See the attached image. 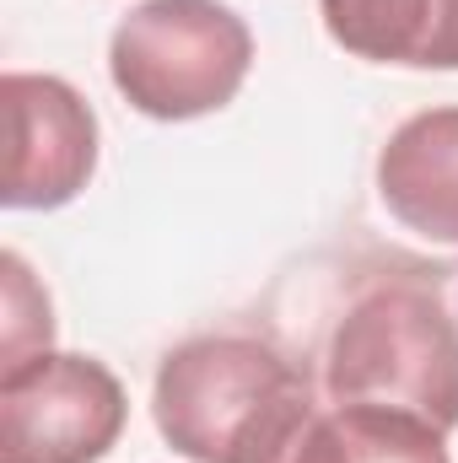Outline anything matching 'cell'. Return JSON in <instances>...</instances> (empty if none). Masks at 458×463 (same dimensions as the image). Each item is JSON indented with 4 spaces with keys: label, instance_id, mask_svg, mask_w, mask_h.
I'll return each instance as SVG.
<instances>
[{
    "label": "cell",
    "instance_id": "obj_7",
    "mask_svg": "<svg viewBox=\"0 0 458 463\" xmlns=\"http://www.w3.org/2000/svg\"><path fill=\"white\" fill-rule=\"evenodd\" d=\"M319 16L367 65L458 71V0H319Z\"/></svg>",
    "mask_w": 458,
    "mask_h": 463
},
{
    "label": "cell",
    "instance_id": "obj_4",
    "mask_svg": "<svg viewBox=\"0 0 458 463\" xmlns=\"http://www.w3.org/2000/svg\"><path fill=\"white\" fill-rule=\"evenodd\" d=\"M124 420V383L98 355L49 345L0 366V463H98Z\"/></svg>",
    "mask_w": 458,
    "mask_h": 463
},
{
    "label": "cell",
    "instance_id": "obj_3",
    "mask_svg": "<svg viewBox=\"0 0 458 463\" xmlns=\"http://www.w3.org/2000/svg\"><path fill=\"white\" fill-rule=\"evenodd\" d=\"M253 71V33L227 0H140L109 38V76L157 124L222 114Z\"/></svg>",
    "mask_w": 458,
    "mask_h": 463
},
{
    "label": "cell",
    "instance_id": "obj_5",
    "mask_svg": "<svg viewBox=\"0 0 458 463\" xmlns=\"http://www.w3.org/2000/svg\"><path fill=\"white\" fill-rule=\"evenodd\" d=\"M5 211H60L98 173V114L65 81L43 71H5Z\"/></svg>",
    "mask_w": 458,
    "mask_h": 463
},
{
    "label": "cell",
    "instance_id": "obj_8",
    "mask_svg": "<svg viewBox=\"0 0 458 463\" xmlns=\"http://www.w3.org/2000/svg\"><path fill=\"white\" fill-rule=\"evenodd\" d=\"M297 463H453L448 431L410 410L383 404H329L319 410Z\"/></svg>",
    "mask_w": 458,
    "mask_h": 463
},
{
    "label": "cell",
    "instance_id": "obj_6",
    "mask_svg": "<svg viewBox=\"0 0 458 463\" xmlns=\"http://www.w3.org/2000/svg\"><path fill=\"white\" fill-rule=\"evenodd\" d=\"M377 200L421 242L458 248V103L421 109L383 140Z\"/></svg>",
    "mask_w": 458,
    "mask_h": 463
},
{
    "label": "cell",
    "instance_id": "obj_2",
    "mask_svg": "<svg viewBox=\"0 0 458 463\" xmlns=\"http://www.w3.org/2000/svg\"><path fill=\"white\" fill-rule=\"evenodd\" d=\"M329 404H383L458 431V313L421 280L367 286L324 350Z\"/></svg>",
    "mask_w": 458,
    "mask_h": 463
},
{
    "label": "cell",
    "instance_id": "obj_1",
    "mask_svg": "<svg viewBox=\"0 0 458 463\" xmlns=\"http://www.w3.org/2000/svg\"><path fill=\"white\" fill-rule=\"evenodd\" d=\"M319 410L313 377L243 329L173 345L151 383V420L189 463H297Z\"/></svg>",
    "mask_w": 458,
    "mask_h": 463
},
{
    "label": "cell",
    "instance_id": "obj_9",
    "mask_svg": "<svg viewBox=\"0 0 458 463\" xmlns=\"http://www.w3.org/2000/svg\"><path fill=\"white\" fill-rule=\"evenodd\" d=\"M0 286H5L0 313H5V366H11L22 355H38L54 345V307L22 253H0Z\"/></svg>",
    "mask_w": 458,
    "mask_h": 463
}]
</instances>
